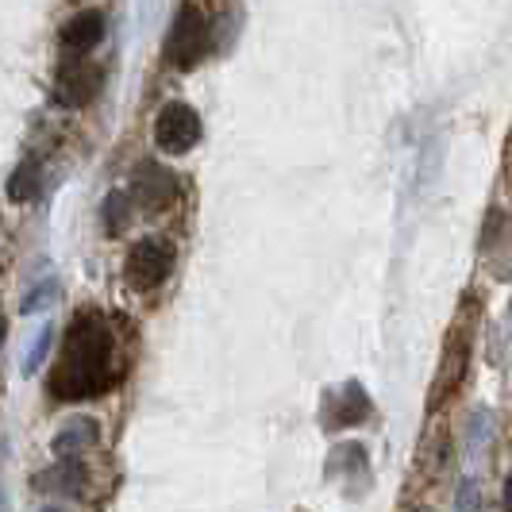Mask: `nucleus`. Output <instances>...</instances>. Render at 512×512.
Wrapping results in <instances>:
<instances>
[{
	"label": "nucleus",
	"mask_w": 512,
	"mask_h": 512,
	"mask_svg": "<svg viewBox=\"0 0 512 512\" xmlns=\"http://www.w3.org/2000/svg\"><path fill=\"white\" fill-rule=\"evenodd\" d=\"M124 378V347L108 316L77 312L62 339V355L51 374V393L58 401H93Z\"/></svg>",
	"instance_id": "1"
},
{
	"label": "nucleus",
	"mask_w": 512,
	"mask_h": 512,
	"mask_svg": "<svg viewBox=\"0 0 512 512\" xmlns=\"http://www.w3.org/2000/svg\"><path fill=\"white\" fill-rule=\"evenodd\" d=\"M205 54H208V20L193 4H185L178 16H174L170 35H166V62L174 70H193Z\"/></svg>",
	"instance_id": "2"
},
{
	"label": "nucleus",
	"mask_w": 512,
	"mask_h": 512,
	"mask_svg": "<svg viewBox=\"0 0 512 512\" xmlns=\"http://www.w3.org/2000/svg\"><path fill=\"white\" fill-rule=\"evenodd\" d=\"M174 274V247L162 243V239H143L135 243L128 255V266H124V278H128L131 289L147 293V289H158Z\"/></svg>",
	"instance_id": "3"
},
{
	"label": "nucleus",
	"mask_w": 512,
	"mask_h": 512,
	"mask_svg": "<svg viewBox=\"0 0 512 512\" xmlns=\"http://www.w3.org/2000/svg\"><path fill=\"white\" fill-rule=\"evenodd\" d=\"M154 143L166 154H185L201 143V116L189 104H166L154 120Z\"/></svg>",
	"instance_id": "4"
},
{
	"label": "nucleus",
	"mask_w": 512,
	"mask_h": 512,
	"mask_svg": "<svg viewBox=\"0 0 512 512\" xmlns=\"http://www.w3.org/2000/svg\"><path fill=\"white\" fill-rule=\"evenodd\" d=\"M101 85H104L101 66L66 58L62 70H58V81H54V101L62 104V108H85V104L97 101Z\"/></svg>",
	"instance_id": "5"
},
{
	"label": "nucleus",
	"mask_w": 512,
	"mask_h": 512,
	"mask_svg": "<svg viewBox=\"0 0 512 512\" xmlns=\"http://www.w3.org/2000/svg\"><path fill=\"white\" fill-rule=\"evenodd\" d=\"M131 197L147 212H162L166 205H174V197H178V178L166 166H158V162H143L135 170V181H131Z\"/></svg>",
	"instance_id": "6"
},
{
	"label": "nucleus",
	"mask_w": 512,
	"mask_h": 512,
	"mask_svg": "<svg viewBox=\"0 0 512 512\" xmlns=\"http://www.w3.org/2000/svg\"><path fill=\"white\" fill-rule=\"evenodd\" d=\"M104 39V16L97 8L77 12L70 24L62 27V47L70 54H89Z\"/></svg>",
	"instance_id": "7"
},
{
	"label": "nucleus",
	"mask_w": 512,
	"mask_h": 512,
	"mask_svg": "<svg viewBox=\"0 0 512 512\" xmlns=\"http://www.w3.org/2000/svg\"><path fill=\"white\" fill-rule=\"evenodd\" d=\"M39 189H43V166H39V158H24L16 166V174L8 178V201L31 205L39 197Z\"/></svg>",
	"instance_id": "8"
},
{
	"label": "nucleus",
	"mask_w": 512,
	"mask_h": 512,
	"mask_svg": "<svg viewBox=\"0 0 512 512\" xmlns=\"http://www.w3.org/2000/svg\"><path fill=\"white\" fill-rule=\"evenodd\" d=\"M97 439V424L93 420H74L54 436V459H81L85 447Z\"/></svg>",
	"instance_id": "9"
},
{
	"label": "nucleus",
	"mask_w": 512,
	"mask_h": 512,
	"mask_svg": "<svg viewBox=\"0 0 512 512\" xmlns=\"http://www.w3.org/2000/svg\"><path fill=\"white\" fill-rule=\"evenodd\" d=\"M128 212H131V193H108L104 201V228L112 231H124L128 228Z\"/></svg>",
	"instance_id": "10"
},
{
	"label": "nucleus",
	"mask_w": 512,
	"mask_h": 512,
	"mask_svg": "<svg viewBox=\"0 0 512 512\" xmlns=\"http://www.w3.org/2000/svg\"><path fill=\"white\" fill-rule=\"evenodd\" d=\"M51 339H54V328H43V332L35 335V343H31V355L24 359V374H35V370L47 362V355H51Z\"/></svg>",
	"instance_id": "11"
},
{
	"label": "nucleus",
	"mask_w": 512,
	"mask_h": 512,
	"mask_svg": "<svg viewBox=\"0 0 512 512\" xmlns=\"http://www.w3.org/2000/svg\"><path fill=\"white\" fill-rule=\"evenodd\" d=\"M47 301H54V285L51 282L39 285V289H35V293L27 297V301H24V312H35V308H43Z\"/></svg>",
	"instance_id": "12"
},
{
	"label": "nucleus",
	"mask_w": 512,
	"mask_h": 512,
	"mask_svg": "<svg viewBox=\"0 0 512 512\" xmlns=\"http://www.w3.org/2000/svg\"><path fill=\"white\" fill-rule=\"evenodd\" d=\"M4 335H8V320L0 316V347H4Z\"/></svg>",
	"instance_id": "13"
}]
</instances>
